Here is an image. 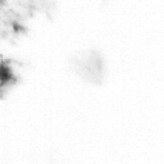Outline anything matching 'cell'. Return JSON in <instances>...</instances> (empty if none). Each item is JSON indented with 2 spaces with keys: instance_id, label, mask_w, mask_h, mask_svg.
<instances>
[{
  "instance_id": "1",
  "label": "cell",
  "mask_w": 164,
  "mask_h": 164,
  "mask_svg": "<svg viewBox=\"0 0 164 164\" xmlns=\"http://www.w3.org/2000/svg\"><path fill=\"white\" fill-rule=\"evenodd\" d=\"M14 74L9 65H7L5 63H0V86H3L10 81H14Z\"/></svg>"
},
{
  "instance_id": "3",
  "label": "cell",
  "mask_w": 164,
  "mask_h": 164,
  "mask_svg": "<svg viewBox=\"0 0 164 164\" xmlns=\"http://www.w3.org/2000/svg\"><path fill=\"white\" fill-rule=\"evenodd\" d=\"M3 3H5V0H0V4H3Z\"/></svg>"
},
{
  "instance_id": "2",
  "label": "cell",
  "mask_w": 164,
  "mask_h": 164,
  "mask_svg": "<svg viewBox=\"0 0 164 164\" xmlns=\"http://www.w3.org/2000/svg\"><path fill=\"white\" fill-rule=\"evenodd\" d=\"M12 28H13V31H14L16 33H24L27 30H26V27L23 26V24H21L19 22H17V21H13L12 23Z\"/></svg>"
}]
</instances>
